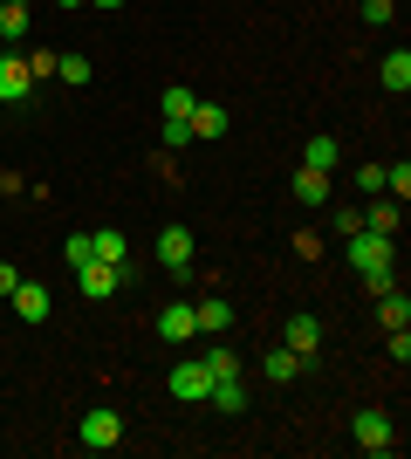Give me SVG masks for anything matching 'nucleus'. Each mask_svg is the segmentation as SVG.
I'll return each mask as SVG.
<instances>
[{"label":"nucleus","instance_id":"9d476101","mask_svg":"<svg viewBox=\"0 0 411 459\" xmlns=\"http://www.w3.org/2000/svg\"><path fill=\"white\" fill-rule=\"evenodd\" d=\"M288 192H295V206H330V172H309V165H302Z\"/></svg>","mask_w":411,"mask_h":459},{"label":"nucleus","instance_id":"1a4fd4ad","mask_svg":"<svg viewBox=\"0 0 411 459\" xmlns=\"http://www.w3.org/2000/svg\"><path fill=\"white\" fill-rule=\"evenodd\" d=\"M158 268H165V274L193 268V233H185V227H165V233H158Z\"/></svg>","mask_w":411,"mask_h":459},{"label":"nucleus","instance_id":"7ed1b4c3","mask_svg":"<svg viewBox=\"0 0 411 459\" xmlns=\"http://www.w3.org/2000/svg\"><path fill=\"white\" fill-rule=\"evenodd\" d=\"M350 439L364 446V453H398V425H391V411H377V404H364V411H356L350 419Z\"/></svg>","mask_w":411,"mask_h":459},{"label":"nucleus","instance_id":"2eb2a0df","mask_svg":"<svg viewBox=\"0 0 411 459\" xmlns=\"http://www.w3.org/2000/svg\"><path fill=\"white\" fill-rule=\"evenodd\" d=\"M377 76H384V90H391V96H405V90H411V48H391Z\"/></svg>","mask_w":411,"mask_h":459},{"label":"nucleus","instance_id":"0eeeda50","mask_svg":"<svg viewBox=\"0 0 411 459\" xmlns=\"http://www.w3.org/2000/svg\"><path fill=\"white\" fill-rule=\"evenodd\" d=\"M28 96H35V76H28V62L7 48V56H0V103H28Z\"/></svg>","mask_w":411,"mask_h":459},{"label":"nucleus","instance_id":"cd10ccee","mask_svg":"<svg viewBox=\"0 0 411 459\" xmlns=\"http://www.w3.org/2000/svg\"><path fill=\"white\" fill-rule=\"evenodd\" d=\"M364 288H371V295H391L398 281H391V268H371V274H364Z\"/></svg>","mask_w":411,"mask_h":459},{"label":"nucleus","instance_id":"4468645a","mask_svg":"<svg viewBox=\"0 0 411 459\" xmlns=\"http://www.w3.org/2000/svg\"><path fill=\"white\" fill-rule=\"evenodd\" d=\"M356 220H364L371 233H391V240H398V227H405V206H398V199H377V206H371V212H356Z\"/></svg>","mask_w":411,"mask_h":459},{"label":"nucleus","instance_id":"a878e982","mask_svg":"<svg viewBox=\"0 0 411 459\" xmlns=\"http://www.w3.org/2000/svg\"><path fill=\"white\" fill-rule=\"evenodd\" d=\"M384 192L405 206V199H411V165H384Z\"/></svg>","mask_w":411,"mask_h":459},{"label":"nucleus","instance_id":"39448f33","mask_svg":"<svg viewBox=\"0 0 411 459\" xmlns=\"http://www.w3.org/2000/svg\"><path fill=\"white\" fill-rule=\"evenodd\" d=\"M76 288L90 295V302H110V295L124 288V268H110V261H82V268H76Z\"/></svg>","mask_w":411,"mask_h":459},{"label":"nucleus","instance_id":"6ab92c4d","mask_svg":"<svg viewBox=\"0 0 411 459\" xmlns=\"http://www.w3.org/2000/svg\"><path fill=\"white\" fill-rule=\"evenodd\" d=\"M193 308H199V336H206V329H234V302L206 295V302H193Z\"/></svg>","mask_w":411,"mask_h":459},{"label":"nucleus","instance_id":"5701e85b","mask_svg":"<svg viewBox=\"0 0 411 459\" xmlns=\"http://www.w3.org/2000/svg\"><path fill=\"white\" fill-rule=\"evenodd\" d=\"M62 261H69V268L97 261V240H90V233H69V240H62Z\"/></svg>","mask_w":411,"mask_h":459},{"label":"nucleus","instance_id":"7c9ffc66","mask_svg":"<svg viewBox=\"0 0 411 459\" xmlns=\"http://www.w3.org/2000/svg\"><path fill=\"white\" fill-rule=\"evenodd\" d=\"M56 7H90V0H56Z\"/></svg>","mask_w":411,"mask_h":459},{"label":"nucleus","instance_id":"f257e3e1","mask_svg":"<svg viewBox=\"0 0 411 459\" xmlns=\"http://www.w3.org/2000/svg\"><path fill=\"white\" fill-rule=\"evenodd\" d=\"M343 261H350L356 274H371V268H398V240H391V233L356 227V233H343Z\"/></svg>","mask_w":411,"mask_h":459},{"label":"nucleus","instance_id":"aec40b11","mask_svg":"<svg viewBox=\"0 0 411 459\" xmlns=\"http://www.w3.org/2000/svg\"><path fill=\"white\" fill-rule=\"evenodd\" d=\"M21 35H28V7H21V0H7V7H0V41H7V48H21Z\"/></svg>","mask_w":411,"mask_h":459},{"label":"nucleus","instance_id":"72a5a7b5","mask_svg":"<svg viewBox=\"0 0 411 459\" xmlns=\"http://www.w3.org/2000/svg\"><path fill=\"white\" fill-rule=\"evenodd\" d=\"M0 7H7V0H0Z\"/></svg>","mask_w":411,"mask_h":459},{"label":"nucleus","instance_id":"412c9836","mask_svg":"<svg viewBox=\"0 0 411 459\" xmlns=\"http://www.w3.org/2000/svg\"><path fill=\"white\" fill-rule=\"evenodd\" d=\"M56 76L69 82V90H82V82L97 76V62H90V56H56Z\"/></svg>","mask_w":411,"mask_h":459},{"label":"nucleus","instance_id":"c85d7f7f","mask_svg":"<svg viewBox=\"0 0 411 459\" xmlns=\"http://www.w3.org/2000/svg\"><path fill=\"white\" fill-rule=\"evenodd\" d=\"M364 21H371V28H384V21H391V0H364Z\"/></svg>","mask_w":411,"mask_h":459},{"label":"nucleus","instance_id":"dca6fc26","mask_svg":"<svg viewBox=\"0 0 411 459\" xmlns=\"http://www.w3.org/2000/svg\"><path fill=\"white\" fill-rule=\"evenodd\" d=\"M90 240H97V261H110V268H124V274H131V247H124V233H117V227L90 233Z\"/></svg>","mask_w":411,"mask_h":459},{"label":"nucleus","instance_id":"ddd939ff","mask_svg":"<svg viewBox=\"0 0 411 459\" xmlns=\"http://www.w3.org/2000/svg\"><path fill=\"white\" fill-rule=\"evenodd\" d=\"M336 158H343V144H336L330 131H315L309 152H302V165H309V172H336Z\"/></svg>","mask_w":411,"mask_h":459},{"label":"nucleus","instance_id":"2f4dec72","mask_svg":"<svg viewBox=\"0 0 411 459\" xmlns=\"http://www.w3.org/2000/svg\"><path fill=\"white\" fill-rule=\"evenodd\" d=\"M90 7H124V0H90Z\"/></svg>","mask_w":411,"mask_h":459},{"label":"nucleus","instance_id":"9b49d317","mask_svg":"<svg viewBox=\"0 0 411 459\" xmlns=\"http://www.w3.org/2000/svg\"><path fill=\"white\" fill-rule=\"evenodd\" d=\"M206 404L227 411V419H240V411H247V384H240V377H219L213 391H206Z\"/></svg>","mask_w":411,"mask_h":459},{"label":"nucleus","instance_id":"473e14b6","mask_svg":"<svg viewBox=\"0 0 411 459\" xmlns=\"http://www.w3.org/2000/svg\"><path fill=\"white\" fill-rule=\"evenodd\" d=\"M21 7H28V0H21Z\"/></svg>","mask_w":411,"mask_h":459},{"label":"nucleus","instance_id":"f3484780","mask_svg":"<svg viewBox=\"0 0 411 459\" xmlns=\"http://www.w3.org/2000/svg\"><path fill=\"white\" fill-rule=\"evenodd\" d=\"M185 124H193V137H219V131H227V110H219V103H206V96H199V103H193V117H185Z\"/></svg>","mask_w":411,"mask_h":459},{"label":"nucleus","instance_id":"423d86ee","mask_svg":"<svg viewBox=\"0 0 411 459\" xmlns=\"http://www.w3.org/2000/svg\"><path fill=\"white\" fill-rule=\"evenodd\" d=\"M158 336H165V343H185V336H199V308L185 302V295H178V302H165V308H158Z\"/></svg>","mask_w":411,"mask_h":459},{"label":"nucleus","instance_id":"f03ea898","mask_svg":"<svg viewBox=\"0 0 411 459\" xmlns=\"http://www.w3.org/2000/svg\"><path fill=\"white\" fill-rule=\"evenodd\" d=\"M76 439L90 446V453H110V446H124V411L117 404H90L76 425Z\"/></svg>","mask_w":411,"mask_h":459},{"label":"nucleus","instance_id":"4be33fe9","mask_svg":"<svg viewBox=\"0 0 411 459\" xmlns=\"http://www.w3.org/2000/svg\"><path fill=\"white\" fill-rule=\"evenodd\" d=\"M193 103H199V96L185 90V82H172V90L158 96V110H165V117H193Z\"/></svg>","mask_w":411,"mask_h":459},{"label":"nucleus","instance_id":"c756f323","mask_svg":"<svg viewBox=\"0 0 411 459\" xmlns=\"http://www.w3.org/2000/svg\"><path fill=\"white\" fill-rule=\"evenodd\" d=\"M14 281H21V274H14V261H0V295H14Z\"/></svg>","mask_w":411,"mask_h":459},{"label":"nucleus","instance_id":"f8f14e48","mask_svg":"<svg viewBox=\"0 0 411 459\" xmlns=\"http://www.w3.org/2000/svg\"><path fill=\"white\" fill-rule=\"evenodd\" d=\"M261 370H268L274 384H295V377H302V370H309V357H302V350H288V343H281V350H268V364H261Z\"/></svg>","mask_w":411,"mask_h":459},{"label":"nucleus","instance_id":"bb28decb","mask_svg":"<svg viewBox=\"0 0 411 459\" xmlns=\"http://www.w3.org/2000/svg\"><path fill=\"white\" fill-rule=\"evenodd\" d=\"M165 152H185V144H193V124H185V117H165Z\"/></svg>","mask_w":411,"mask_h":459},{"label":"nucleus","instance_id":"20e7f679","mask_svg":"<svg viewBox=\"0 0 411 459\" xmlns=\"http://www.w3.org/2000/svg\"><path fill=\"white\" fill-rule=\"evenodd\" d=\"M165 384H172V398H178V404H206V391H213V370L199 364V357H185V364H178Z\"/></svg>","mask_w":411,"mask_h":459},{"label":"nucleus","instance_id":"6e6552de","mask_svg":"<svg viewBox=\"0 0 411 459\" xmlns=\"http://www.w3.org/2000/svg\"><path fill=\"white\" fill-rule=\"evenodd\" d=\"M7 302H14V316H21V323H48L56 295H48L41 281H14V295H7Z\"/></svg>","mask_w":411,"mask_h":459},{"label":"nucleus","instance_id":"a211bd4d","mask_svg":"<svg viewBox=\"0 0 411 459\" xmlns=\"http://www.w3.org/2000/svg\"><path fill=\"white\" fill-rule=\"evenodd\" d=\"M315 343H322V323H315V316H288V350L315 357Z\"/></svg>","mask_w":411,"mask_h":459},{"label":"nucleus","instance_id":"b1692460","mask_svg":"<svg viewBox=\"0 0 411 459\" xmlns=\"http://www.w3.org/2000/svg\"><path fill=\"white\" fill-rule=\"evenodd\" d=\"M199 364L213 370V384H219V377H240V357H234V350H206Z\"/></svg>","mask_w":411,"mask_h":459},{"label":"nucleus","instance_id":"393cba45","mask_svg":"<svg viewBox=\"0 0 411 459\" xmlns=\"http://www.w3.org/2000/svg\"><path fill=\"white\" fill-rule=\"evenodd\" d=\"M377 302H384V329H405L411 323V302L398 295V288H391V295H377Z\"/></svg>","mask_w":411,"mask_h":459}]
</instances>
